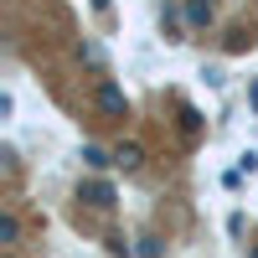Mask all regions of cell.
<instances>
[{
	"mask_svg": "<svg viewBox=\"0 0 258 258\" xmlns=\"http://www.w3.org/2000/svg\"><path fill=\"white\" fill-rule=\"evenodd\" d=\"M93 109L109 114V119H124V114H129V98L114 88V83H98V88H93Z\"/></svg>",
	"mask_w": 258,
	"mask_h": 258,
	"instance_id": "6da1fadb",
	"label": "cell"
},
{
	"mask_svg": "<svg viewBox=\"0 0 258 258\" xmlns=\"http://www.w3.org/2000/svg\"><path fill=\"white\" fill-rule=\"evenodd\" d=\"M78 202H88L93 212H114L119 197H114V186H109V181H83V186H78Z\"/></svg>",
	"mask_w": 258,
	"mask_h": 258,
	"instance_id": "7a4b0ae2",
	"label": "cell"
},
{
	"mask_svg": "<svg viewBox=\"0 0 258 258\" xmlns=\"http://www.w3.org/2000/svg\"><path fill=\"white\" fill-rule=\"evenodd\" d=\"M0 243H6V248L21 243V217H16V212H0Z\"/></svg>",
	"mask_w": 258,
	"mask_h": 258,
	"instance_id": "3957f363",
	"label": "cell"
},
{
	"mask_svg": "<svg viewBox=\"0 0 258 258\" xmlns=\"http://www.w3.org/2000/svg\"><path fill=\"white\" fill-rule=\"evenodd\" d=\"M114 165L140 170V165H145V150H140V145H119V150H114Z\"/></svg>",
	"mask_w": 258,
	"mask_h": 258,
	"instance_id": "277c9868",
	"label": "cell"
},
{
	"mask_svg": "<svg viewBox=\"0 0 258 258\" xmlns=\"http://www.w3.org/2000/svg\"><path fill=\"white\" fill-rule=\"evenodd\" d=\"M197 135H202V114H197V109H181V140L197 145Z\"/></svg>",
	"mask_w": 258,
	"mask_h": 258,
	"instance_id": "5b68a950",
	"label": "cell"
},
{
	"mask_svg": "<svg viewBox=\"0 0 258 258\" xmlns=\"http://www.w3.org/2000/svg\"><path fill=\"white\" fill-rule=\"evenodd\" d=\"M186 21H191V26H212V0H191V6H186Z\"/></svg>",
	"mask_w": 258,
	"mask_h": 258,
	"instance_id": "8992f818",
	"label": "cell"
},
{
	"mask_svg": "<svg viewBox=\"0 0 258 258\" xmlns=\"http://www.w3.org/2000/svg\"><path fill=\"white\" fill-rule=\"evenodd\" d=\"M253 47V26H232L227 31V52H248Z\"/></svg>",
	"mask_w": 258,
	"mask_h": 258,
	"instance_id": "52a82bcc",
	"label": "cell"
},
{
	"mask_svg": "<svg viewBox=\"0 0 258 258\" xmlns=\"http://www.w3.org/2000/svg\"><path fill=\"white\" fill-rule=\"evenodd\" d=\"M83 160H88L93 170H103V165H109V155H103V150H98V145H83Z\"/></svg>",
	"mask_w": 258,
	"mask_h": 258,
	"instance_id": "ba28073f",
	"label": "cell"
},
{
	"mask_svg": "<svg viewBox=\"0 0 258 258\" xmlns=\"http://www.w3.org/2000/svg\"><path fill=\"white\" fill-rule=\"evenodd\" d=\"M109 253H114V258H129V253H135V248L124 243V232H114V238H109Z\"/></svg>",
	"mask_w": 258,
	"mask_h": 258,
	"instance_id": "9c48e42d",
	"label": "cell"
},
{
	"mask_svg": "<svg viewBox=\"0 0 258 258\" xmlns=\"http://www.w3.org/2000/svg\"><path fill=\"white\" fill-rule=\"evenodd\" d=\"M253 258H258V243H253Z\"/></svg>",
	"mask_w": 258,
	"mask_h": 258,
	"instance_id": "30bf717a",
	"label": "cell"
}]
</instances>
